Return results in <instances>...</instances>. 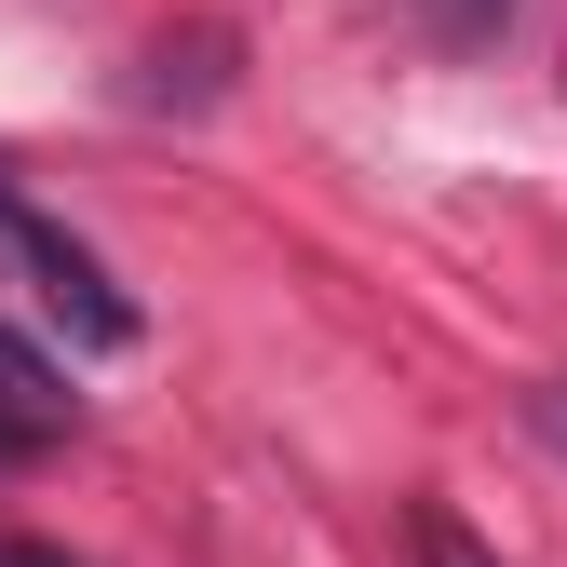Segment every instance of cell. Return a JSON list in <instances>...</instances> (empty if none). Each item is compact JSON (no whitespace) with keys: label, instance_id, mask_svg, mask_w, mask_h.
Here are the masks:
<instances>
[{"label":"cell","instance_id":"2","mask_svg":"<svg viewBox=\"0 0 567 567\" xmlns=\"http://www.w3.org/2000/svg\"><path fill=\"white\" fill-rule=\"evenodd\" d=\"M54 419H68V379L41 365L28 338H0V433H54Z\"/></svg>","mask_w":567,"mask_h":567},{"label":"cell","instance_id":"4","mask_svg":"<svg viewBox=\"0 0 567 567\" xmlns=\"http://www.w3.org/2000/svg\"><path fill=\"white\" fill-rule=\"evenodd\" d=\"M419 567H501V554H486V540H473L446 501H419Z\"/></svg>","mask_w":567,"mask_h":567},{"label":"cell","instance_id":"1","mask_svg":"<svg viewBox=\"0 0 567 567\" xmlns=\"http://www.w3.org/2000/svg\"><path fill=\"white\" fill-rule=\"evenodd\" d=\"M0 270H28V284H41V311L82 338V351H122V338H135V298L109 284V257H95L82 230H54L41 203H14V244H0Z\"/></svg>","mask_w":567,"mask_h":567},{"label":"cell","instance_id":"7","mask_svg":"<svg viewBox=\"0 0 567 567\" xmlns=\"http://www.w3.org/2000/svg\"><path fill=\"white\" fill-rule=\"evenodd\" d=\"M540 419H554V433H567V392H540Z\"/></svg>","mask_w":567,"mask_h":567},{"label":"cell","instance_id":"6","mask_svg":"<svg viewBox=\"0 0 567 567\" xmlns=\"http://www.w3.org/2000/svg\"><path fill=\"white\" fill-rule=\"evenodd\" d=\"M0 244H14V176H0Z\"/></svg>","mask_w":567,"mask_h":567},{"label":"cell","instance_id":"5","mask_svg":"<svg viewBox=\"0 0 567 567\" xmlns=\"http://www.w3.org/2000/svg\"><path fill=\"white\" fill-rule=\"evenodd\" d=\"M0 567H68V554H28V540H14V554H0Z\"/></svg>","mask_w":567,"mask_h":567},{"label":"cell","instance_id":"3","mask_svg":"<svg viewBox=\"0 0 567 567\" xmlns=\"http://www.w3.org/2000/svg\"><path fill=\"white\" fill-rule=\"evenodd\" d=\"M419 14H433V41H446V54H486V41L527 14V0H419Z\"/></svg>","mask_w":567,"mask_h":567}]
</instances>
